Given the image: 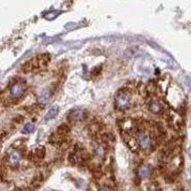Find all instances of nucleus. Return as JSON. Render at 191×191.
<instances>
[{
    "label": "nucleus",
    "mask_w": 191,
    "mask_h": 191,
    "mask_svg": "<svg viewBox=\"0 0 191 191\" xmlns=\"http://www.w3.org/2000/svg\"><path fill=\"white\" fill-rule=\"evenodd\" d=\"M116 104L120 109H125L130 104L129 95L124 91H121L116 95Z\"/></svg>",
    "instance_id": "obj_2"
},
{
    "label": "nucleus",
    "mask_w": 191,
    "mask_h": 191,
    "mask_svg": "<svg viewBox=\"0 0 191 191\" xmlns=\"http://www.w3.org/2000/svg\"><path fill=\"white\" fill-rule=\"evenodd\" d=\"M21 161V154L17 151H12L9 156V164L11 167H17Z\"/></svg>",
    "instance_id": "obj_4"
},
{
    "label": "nucleus",
    "mask_w": 191,
    "mask_h": 191,
    "mask_svg": "<svg viewBox=\"0 0 191 191\" xmlns=\"http://www.w3.org/2000/svg\"><path fill=\"white\" fill-rule=\"evenodd\" d=\"M49 98H50V96H49V94H43V95H41L40 97H39V98H38V100L40 101L41 103H46L47 101L49 100Z\"/></svg>",
    "instance_id": "obj_10"
},
{
    "label": "nucleus",
    "mask_w": 191,
    "mask_h": 191,
    "mask_svg": "<svg viewBox=\"0 0 191 191\" xmlns=\"http://www.w3.org/2000/svg\"><path fill=\"white\" fill-rule=\"evenodd\" d=\"M99 191H108V190H106V189H104V188H102V189H100Z\"/></svg>",
    "instance_id": "obj_11"
},
{
    "label": "nucleus",
    "mask_w": 191,
    "mask_h": 191,
    "mask_svg": "<svg viewBox=\"0 0 191 191\" xmlns=\"http://www.w3.org/2000/svg\"><path fill=\"white\" fill-rule=\"evenodd\" d=\"M24 93H25V85L23 83H20V82L14 84L10 89L11 97L16 98V99L20 98L24 95Z\"/></svg>",
    "instance_id": "obj_3"
},
{
    "label": "nucleus",
    "mask_w": 191,
    "mask_h": 191,
    "mask_svg": "<svg viewBox=\"0 0 191 191\" xmlns=\"http://www.w3.org/2000/svg\"><path fill=\"white\" fill-rule=\"evenodd\" d=\"M151 174V167L148 165H143L139 170V176L141 178H147Z\"/></svg>",
    "instance_id": "obj_8"
},
{
    "label": "nucleus",
    "mask_w": 191,
    "mask_h": 191,
    "mask_svg": "<svg viewBox=\"0 0 191 191\" xmlns=\"http://www.w3.org/2000/svg\"><path fill=\"white\" fill-rule=\"evenodd\" d=\"M58 111H59V108L58 106H54L51 108L48 113L46 114V116H45V120L46 121H50V120H52L54 118H56L57 116V114H58Z\"/></svg>",
    "instance_id": "obj_7"
},
{
    "label": "nucleus",
    "mask_w": 191,
    "mask_h": 191,
    "mask_svg": "<svg viewBox=\"0 0 191 191\" xmlns=\"http://www.w3.org/2000/svg\"><path fill=\"white\" fill-rule=\"evenodd\" d=\"M136 143L138 148L143 152H151L156 146V141L150 132L139 130L136 134Z\"/></svg>",
    "instance_id": "obj_1"
},
{
    "label": "nucleus",
    "mask_w": 191,
    "mask_h": 191,
    "mask_svg": "<svg viewBox=\"0 0 191 191\" xmlns=\"http://www.w3.org/2000/svg\"><path fill=\"white\" fill-rule=\"evenodd\" d=\"M69 119L75 120V121L84 119V111L83 110H80V109L72 111L70 113V115H69Z\"/></svg>",
    "instance_id": "obj_6"
},
{
    "label": "nucleus",
    "mask_w": 191,
    "mask_h": 191,
    "mask_svg": "<svg viewBox=\"0 0 191 191\" xmlns=\"http://www.w3.org/2000/svg\"><path fill=\"white\" fill-rule=\"evenodd\" d=\"M148 108L153 114H160L162 111V105L157 99H153L152 101H150Z\"/></svg>",
    "instance_id": "obj_5"
},
{
    "label": "nucleus",
    "mask_w": 191,
    "mask_h": 191,
    "mask_svg": "<svg viewBox=\"0 0 191 191\" xmlns=\"http://www.w3.org/2000/svg\"><path fill=\"white\" fill-rule=\"evenodd\" d=\"M34 131V125L33 123H27L24 126V128L22 130V133L28 134V133H33Z\"/></svg>",
    "instance_id": "obj_9"
}]
</instances>
